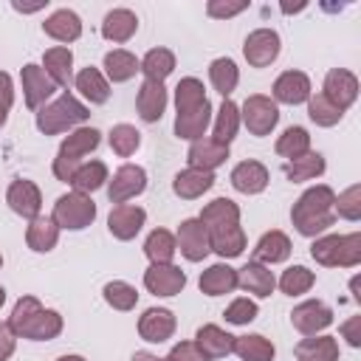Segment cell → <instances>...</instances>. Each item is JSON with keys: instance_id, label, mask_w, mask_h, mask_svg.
Returning <instances> with one entry per match:
<instances>
[{"instance_id": "1", "label": "cell", "mask_w": 361, "mask_h": 361, "mask_svg": "<svg viewBox=\"0 0 361 361\" xmlns=\"http://www.w3.org/2000/svg\"><path fill=\"white\" fill-rule=\"evenodd\" d=\"M336 192L327 183L310 186L299 195V200L290 209V223L302 237H319L336 223Z\"/></svg>"}, {"instance_id": "2", "label": "cell", "mask_w": 361, "mask_h": 361, "mask_svg": "<svg viewBox=\"0 0 361 361\" xmlns=\"http://www.w3.org/2000/svg\"><path fill=\"white\" fill-rule=\"evenodd\" d=\"M8 327L17 338L31 341H51L62 333V316L39 305L37 296H20L8 316Z\"/></svg>"}, {"instance_id": "3", "label": "cell", "mask_w": 361, "mask_h": 361, "mask_svg": "<svg viewBox=\"0 0 361 361\" xmlns=\"http://www.w3.org/2000/svg\"><path fill=\"white\" fill-rule=\"evenodd\" d=\"M90 118L87 104H82L73 93H59L56 99H51L48 104H42L37 110V130L45 135H59L68 130H76L82 121Z\"/></svg>"}, {"instance_id": "4", "label": "cell", "mask_w": 361, "mask_h": 361, "mask_svg": "<svg viewBox=\"0 0 361 361\" xmlns=\"http://www.w3.org/2000/svg\"><path fill=\"white\" fill-rule=\"evenodd\" d=\"M310 257L324 268H355L361 262V234H324L310 245Z\"/></svg>"}, {"instance_id": "5", "label": "cell", "mask_w": 361, "mask_h": 361, "mask_svg": "<svg viewBox=\"0 0 361 361\" xmlns=\"http://www.w3.org/2000/svg\"><path fill=\"white\" fill-rule=\"evenodd\" d=\"M54 223L65 231H82L96 220V203L90 195L82 192H68L62 197H56L54 203Z\"/></svg>"}, {"instance_id": "6", "label": "cell", "mask_w": 361, "mask_h": 361, "mask_svg": "<svg viewBox=\"0 0 361 361\" xmlns=\"http://www.w3.org/2000/svg\"><path fill=\"white\" fill-rule=\"evenodd\" d=\"M240 121L248 127V133L251 135H268L274 127H276V121H279V107H276V102L271 99V96H262V93H254V96H248L245 102H243V107H240Z\"/></svg>"}, {"instance_id": "7", "label": "cell", "mask_w": 361, "mask_h": 361, "mask_svg": "<svg viewBox=\"0 0 361 361\" xmlns=\"http://www.w3.org/2000/svg\"><path fill=\"white\" fill-rule=\"evenodd\" d=\"M147 189V172L138 164H124L113 172V178L107 180V197L110 203H127L130 197H138Z\"/></svg>"}, {"instance_id": "8", "label": "cell", "mask_w": 361, "mask_h": 361, "mask_svg": "<svg viewBox=\"0 0 361 361\" xmlns=\"http://www.w3.org/2000/svg\"><path fill=\"white\" fill-rule=\"evenodd\" d=\"M279 34L274 28H257L245 37V45H243V56L251 68H268L276 56H279Z\"/></svg>"}, {"instance_id": "9", "label": "cell", "mask_w": 361, "mask_h": 361, "mask_svg": "<svg viewBox=\"0 0 361 361\" xmlns=\"http://www.w3.org/2000/svg\"><path fill=\"white\" fill-rule=\"evenodd\" d=\"M290 324L302 336H319L322 330H327L333 324V310L319 299H307L290 310Z\"/></svg>"}, {"instance_id": "10", "label": "cell", "mask_w": 361, "mask_h": 361, "mask_svg": "<svg viewBox=\"0 0 361 361\" xmlns=\"http://www.w3.org/2000/svg\"><path fill=\"white\" fill-rule=\"evenodd\" d=\"M20 82H23L25 104H28L31 110H39L42 104H48L51 96H54V90H56V85L51 82V76L42 71V65H34V62L23 65V71H20Z\"/></svg>"}, {"instance_id": "11", "label": "cell", "mask_w": 361, "mask_h": 361, "mask_svg": "<svg viewBox=\"0 0 361 361\" xmlns=\"http://www.w3.org/2000/svg\"><path fill=\"white\" fill-rule=\"evenodd\" d=\"M322 93H324L338 110H347V107H353L355 99H358V76H355L353 71H347V68H333V71H327V76H324Z\"/></svg>"}, {"instance_id": "12", "label": "cell", "mask_w": 361, "mask_h": 361, "mask_svg": "<svg viewBox=\"0 0 361 361\" xmlns=\"http://www.w3.org/2000/svg\"><path fill=\"white\" fill-rule=\"evenodd\" d=\"M175 243H178V251L189 259V262H200L212 248H209V231L206 226L197 220V217H189L178 226V234H175Z\"/></svg>"}, {"instance_id": "13", "label": "cell", "mask_w": 361, "mask_h": 361, "mask_svg": "<svg viewBox=\"0 0 361 361\" xmlns=\"http://www.w3.org/2000/svg\"><path fill=\"white\" fill-rule=\"evenodd\" d=\"M6 203L11 206L14 214L25 217V220H34L39 217V209H42V195H39V186L34 180H25V178H17L11 180L8 192H6Z\"/></svg>"}, {"instance_id": "14", "label": "cell", "mask_w": 361, "mask_h": 361, "mask_svg": "<svg viewBox=\"0 0 361 361\" xmlns=\"http://www.w3.org/2000/svg\"><path fill=\"white\" fill-rule=\"evenodd\" d=\"M144 288L155 296H178L186 288V274L166 262V265H149L144 271Z\"/></svg>"}, {"instance_id": "15", "label": "cell", "mask_w": 361, "mask_h": 361, "mask_svg": "<svg viewBox=\"0 0 361 361\" xmlns=\"http://www.w3.org/2000/svg\"><path fill=\"white\" fill-rule=\"evenodd\" d=\"M147 223V212L135 203H118L110 209V217H107V228L116 240H133Z\"/></svg>"}, {"instance_id": "16", "label": "cell", "mask_w": 361, "mask_h": 361, "mask_svg": "<svg viewBox=\"0 0 361 361\" xmlns=\"http://www.w3.org/2000/svg\"><path fill=\"white\" fill-rule=\"evenodd\" d=\"M178 322H175V313L166 310V307H149L141 313L138 319V336L149 344H164L172 338Z\"/></svg>"}, {"instance_id": "17", "label": "cell", "mask_w": 361, "mask_h": 361, "mask_svg": "<svg viewBox=\"0 0 361 361\" xmlns=\"http://www.w3.org/2000/svg\"><path fill=\"white\" fill-rule=\"evenodd\" d=\"M237 288H243L245 293H251V296H257V299H265V296L274 293L276 276H274V271H271L268 265L251 259L248 265H243V268L237 271Z\"/></svg>"}, {"instance_id": "18", "label": "cell", "mask_w": 361, "mask_h": 361, "mask_svg": "<svg viewBox=\"0 0 361 361\" xmlns=\"http://www.w3.org/2000/svg\"><path fill=\"white\" fill-rule=\"evenodd\" d=\"M226 158H228V147L214 138H197L189 144V152H186L189 166L203 172H214L220 164H226Z\"/></svg>"}, {"instance_id": "19", "label": "cell", "mask_w": 361, "mask_h": 361, "mask_svg": "<svg viewBox=\"0 0 361 361\" xmlns=\"http://www.w3.org/2000/svg\"><path fill=\"white\" fill-rule=\"evenodd\" d=\"M135 107H138L141 121H147V124L161 121V116L166 110V87H164V82L144 79L141 87H138V96H135Z\"/></svg>"}, {"instance_id": "20", "label": "cell", "mask_w": 361, "mask_h": 361, "mask_svg": "<svg viewBox=\"0 0 361 361\" xmlns=\"http://www.w3.org/2000/svg\"><path fill=\"white\" fill-rule=\"evenodd\" d=\"M310 99V79L302 71H285L274 82V102L282 104H302Z\"/></svg>"}, {"instance_id": "21", "label": "cell", "mask_w": 361, "mask_h": 361, "mask_svg": "<svg viewBox=\"0 0 361 361\" xmlns=\"http://www.w3.org/2000/svg\"><path fill=\"white\" fill-rule=\"evenodd\" d=\"M293 245H290V237L279 228H271L259 237L257 248H254V262H262V265H276V262H285L290 257Z\"/></svg>"}, {"instance_id": "22", "label": "cell", "mask_w": 361, "mask_h": 361, "mask_svg": "<svg viewBox=\"0 0 361 361\" xmlns=\"http://www.w3.org/2000/svg\"><path fill=\"white\" fill-rule=\"evenodd\" d=\"M42 71L56 87H68L73 79V54L68 45H54L42 54Z\"/></svg>"}, {"instance_id": "23", "label": "cell", "mask_w": 361, "mask_h": 361, "mask_svg": "<svg viewBox=\"0 0 361 361\" xmlns=\"http://www.w3.org/2000/svg\"><path fill=\"white\" fill-rule=\"evenodd\" d=\"M231 186L243 195H259L268 186V169L259 161H240L231 169Z\"/></svg>"}, {"instance_id": "24", "label": "cell", "mask_w": 361, "mask_h": 361, "mask_svg": "<svg viewBox=\"0 0 361 361\" xmlns=\"http://www.w3.org/2000/svg\"><path fill=\"white\" fill-rule=\"evenodd\" d=\"M138 31V17H135V11H130V8H113V11H107L104 14V20H102V37L107 39V42H127L133 34Z\"/></svg>"}, {"instance_id": "25", "label": "cell", "mask_w": 361, "mask_h": 361, "mask_svg": "<svg viewBox=\"0 0 361 361\" xmlns=\"http://www.w3.org/2000/svg\"><path fill=\"white\" fill-rule=\"evenodd\" d=\"M99 141H102V133H99L96 127H76V130H71V135L59 144V152H56V155L82 164V158L90 155V152L99 147Z\"/></svg>"}, {"instance_id": "26", "label": "cell", "mask_w": 361, "mask_h": 361, "mask_svg": "<svg viewBox=\"0 0 361 361\" xmlns=\"http://www.w3.org/2000/svg\"><path fill=\"white\" fill-rule=\"evenodd\" d=\"M209 248L223 257V259H231V257H240L245 251V231L240 223L234 226H223V228H212L209 231Z\"/></svg>"}, {"instance_id": "27", "label": "cell", "mask_w": 361, "mask_h": 361, "mask_svg": "<svg viewBox=\"0 0 361 361\" xmlns=\"http://www.w3.org/2000/svg\"><path fill=\"white\" fill-rule=\"evenodd\" d=\"M212 186H214V172H203V169H192V166L180 169L172 180V192L183 200H195L203 192H209Z\"/></svg>"}, {"instance_id": "28", "label": "cell", "mask_w": 361, "mask_h": 361, "mask_svg": "<svg viewBox=\"0 0 361 361\" xmlns=\"http://www.w3.org/2000/svg\"><path fill=\"white\" fill-rule=\"evenodd\" d=\"M195 344L203 350V355L212 361V358H226V355H231V350H234V336L231 333H226L223 327H217V324H203L200 330H197V336H195Z\"/></svg>"}, {"instance_id": "29", "label": "cell", "mask_w": 361, "mask_h": 361, "mask_svg": "<svg viewBox=\"0 0 361 361\" xmlns=\"http://www.w3.org/2000/svg\"><path fill=\"white\" fill-rule=\"evenodd\" d=\"M42 31H45L51 39H56V42H73V39L82 37V20H79L76 11L59 8V11H54V14L42 23Z\"/></svg>"}, {"instance_id": "30", "label": "cell", "mask_w": 361, "mask_h": 361, "mask_svg": "<svg viewBox=\"0 0 361 361\" xmlns=\"http://www.w3.org/2000/svg\"><path fill=\"white\" fill-rule=\"evenodd\" d=\"M59 226L54 223V217H34V220H28V228H25V243H28V248L31 251H37V254H45V251H51L56 243H59Z\"/></svg>"}, {"instance_id": "31", "label": "cell", "mask_w": 361, "mask_h": 361, "mask_svg": "<svg viewBox=\"0 0 361 361\" xmlns=\"http://www.w3.org/2000/svg\"><path fill=\"white\" fill-rule=\"evenodd\" d=\"M73 85H76V90H79L90 104H104V102L110 99V82H107L104 73H102L99 68H93V65L82 68V71L76 73Z\"/></svg>"}, {"instance_id": "32", "label": "cell", "mask_w": 361, "mask_h": 361, "mask_svg": "<svg viewBox=\"0 0 361 361\" xmlns=\"http://www.w3.org/2000/svg\"><path fill=\"white\" fill-rule=\"evenodd\" d=\"M200 290L206 296H223V293H231L237 288V271L226 262H217V265H209L203 274H200Z\"/></svg>"}, {"instance_id": "33", "label": "cell", "mask_w": 361, "mask_h": 361, "mask_svg": "<svg viewBox=\"0 0 361 361\" xmlns=\"http://www.w3.org/2000/svg\"><path fill=\"white\" fill-rule=\"evenodd\" d=\"M296 361H338L336 336H307L296 344Z\"/></svg>"}, {"instance_id": "34", "label": "cell", "mask_w": 361, "mask_h": 361, "mask_svg": "<svg viewBox=\"0 0 361 361\" xmlns=\"http://www.w3.org/2000/svg\"><path fill=\"white\" fill-rule=\"evenodd\" d=\"M197 220L206 226V231L223 228V226H234V223H240V206L234 200H228V197H214L212 203L203 206Z\"/></svg>"}, {"instance_id": "35", "label": "cell", "mask_w": 361, "mask_h": 361, "mask_svg": "<svg viewBox=\"0 0 361 361\" xmlns=\"http://www.w3.org/2000/svg\"><path fill=\"white\" fill-rule=\"evenodd\" d=\"M212 121V104H200L197 110H189V113H178L175 116V135L178 138H186V141H197L203 138L206 127Z\"/></svg>"}, {"instance_id": "36", "label": "cell", "mask_w": 361, "mask_h": 361, "mask_svg": "<svg viewBox=\"0 0 361 361\" xmlns=\"http://www.w3.org/2000/svg\"><path fill=\"white\" fill-rule=\"evenodd\" d=\"M324 155L322 152H305V155H299V158H293V161H285V166H282V172H285V178L288 180H293V183H302V180H313V178H319L322 172H324Z\"/></svg>"}, {"instance_id": "37", "label": "cell", "mask_w": 361, "mask_h": 361, "mask_svg": "<svg viewBox=\"0 0 361 361\" xmlns=\"http://www.w3.org/2000/svg\"><path fill=\"white\" fill-rule=\"evenodd\" d=\"M175 251H178L175 234L166 231V228H155L144 240V254H147L149 265H166V262H172L175 259Z\"/></svg>"}, {"instance_id": "38", "label": "cell", "mask_w": 361, "mask_h": 361, "mask_svg": "<svg viewBox=\"0 0 361 361\" xmlns=\"http://www.w3.org/2000/svg\"><path fill=\"white\" fill-rule=\"evenodd\" d=\"M107 180H110V175H107L104 161H82V166H79V169L73 172V178H71V186H73V192L90 195V192L102 189Z\"/></svg>"}, {"instance_id": "39", "label": "cell", "mask_w": 361, "mask_h": 361, "mask_svg": "<svg viewBox=\"0 0 361 361\" xmlns=\"http://www.w3.org/2000/svg\"><path fill=\"white\" fill-rule=\"evenodd\" d=\"M138 71L144 73V79L149 82H164L172 71H175V54L169 48H152L144 54V59L138 62Z\"/></svg>"}, {"instance_id": "40", "label": "cell", "mask_w": 361, "mask_h": 361, "mask_svg": "<svg viewBox=\"0 0 361 361\" xmlns=\"http://www.w3.org/2000/svg\"><path fill=\"white\" fill-rule=\"evenodd\" d=\"M138 73V59L135 54L124 51V48H113L104 54V79L110 82H127Z\"/></svg>"}, {"instance_id": "41", "label": "cell", "mask_w": 361, "mask_h": 361, "mask_svg": "<svg viewBox=\"0 0 361 361\" xmlns=\"http://www.w3.org/2000/svg\"><path fill=\"white\" fill-rule=\"evenodd\" d=\"M231 353H237L243 361H274V355H276L274 344L259 333L234 336V350Z\"/></svg>"}, {"instance_id": "42", "label": "cell", "mask_w": 361, "mask_h": 361, "mask_svg": "<svg viewBox=\"0 0 361 361\" xmlns=\"http://www.w3.org/2000/svg\"><path fill=\"white\" fill-rule=\"evenodd\" d=\"M209 79H212V87H214L223 99H228V96L234 93L237 82H240V68L234 65V59L220 56V59H214V62L209 65Z\"/></svg>"}, {"instance_id": "43", "label": "cell", "mask_w": 361, "mask_h": 361, "mask_svg": "<svg viewBox=\"0 0 361 361\" xmlns=\"http://www.w3.org/2000/svg\"><path fill=\"white\" fill-rule=\"evenodd\" d=\"M206 102H209V99H206V87H203L200 79L186 76V79L178 82V87H175V110H178V113L197 110V107L206 104Z\"/></svg>"}, {"instance_id": "44", "label": "cell", "mask_w": 361, "mask_h": 361, "mask_svg": "<svg viewBox=\"0 0 361 361\" xmlns=\"http://www.w3.org/2000/svg\"><path fill=\"white\" fill-rule=\"evenodd\" d=\"M237 130H240V107L231 99H223V104L217 110V118H214V135L212 138L228 147L231 138L237 135Z\"/></svg>"}, {"instance_id": "45", "label": "cell", "mask_w": 361, "mask_h": 361, "mask_svg": "<svg viewBox=\"0 0 361 361\" xmlns=\"http://www.w3.org/2000/svg\"><path fill=\"white\" fill-rule=\"evenodd\" d=\"M274 149H276V155L293 161V158L310 152V133H307L305 127H288V130L276 138V147H274Z\"/></svg>"}, {"instance_id": "46", "label": "cell", "mask_w": 361, "mask_h": 361, "mask_svg": "<svg viewBox=\"0 0 361 361\" xmlns=\"http://www.w3.org/2000/svg\"><path fill=\"white\" fill-rule=\"evenodd\" d=\"M307 116H310V121L316 127H333V124L341 121L344 110H338L324 93H316V96L310 93V99H307Z\"/></svg>"}, {"instance_id": "47", "label": "cell", "mask_w": 361, "mask_h": 361, "mask_svg": "<svg viewBox=\"0 0 361 361\" xmlns=\"http://www.w3.org/2000/svg\"><path fill=\"white\" fill-rule=\"evenodd\" d=\"M313 282H316V274H313L310 268H305V265H290V268L282 271V276H279V288H282V293H288V296H302V293H307V290L313 288Z\"/></svg>"}, {"instance_id": "48", "label": "cell", "mask_w": 361, "mask_h": 361, "mask_svg": "<svg viewBox=\"0 0 361 361\" xmlns=\"http://www.w3.org/2000/svg\"><path fill=\"white\" fill-rule=\"evenodd\" d=\"M107 141H110V149H113L116 155L130 158V155L138 149V144H141V133H138L133 124H116V127L110 130Z\"/></svg>"}, {"instance_id": "49", "label": "cell", "mask_w": 361, "mask_h": 361, "mask_svg": "<svg viewBox=\"0 0 361 361\" xmlns=\"http://www.w3.org/2000/svg\"><path fill=\"white\" fill-rule=\"evenodd\" d=\"M104 302L113 307V310H133L135 302H138V290L130 285V282H121V279H113L104 285Z\"/></svg>"}, {"instance_id": "50", "label": "cell", "mask_w": 361, "mask_h": 361, "mask_svg": "<svg viewBox=\"0 0 361 361\" xmlns=\"http://www.w3.org/2000/svg\"><path fill=\"white\" fill-rule=\"evenodd\" d=\"M336 217H344V220H361V186L353 183L347 186L341 195H336Z\"/></svg>"}, {"instance_id": "51", "label": "cell", "mask_w": 361, "mask_h": 361, "mask_svg": "<svg viewBox=\"0 0 361 361\" xmlns=\"http://www.w3.org/2000/svg\"><path fill=\"white\" fill-rule=\"evenodd\" d=\"M257 313H259L257 302L248 299V296H240V299H234V302L226 307L223 316H226V322H231V324H248V322L257 319Z\"/></svg>"}, {"instance_id": "52", "label": "cell", "mask_w": 361, "mask_h": 361, "mask_svg": "<svg viewBox=\"0 0 361 361\" xmlns=\"http://www.w3.org/2000/svg\"><path fill=\"white\" fill-rule=\"evenodd\" d=\"M166 361H209V358L203 355V350L195 341H180V344H175L169 350Z\"/></svg>"}, {"instance_id": "53", "label": "cell", "mask_w": 361, "mask_h": 361, "mask_svg": "<svg viewBox=\"0 0 361 361\" xmlns=\"http://www.w3.org/2000/svg\"><path fill=\"white\" fill-rule=\"evenodd\" d=\"M245 8H248V3H223V0H209V6H206L209 17H217V20L234 17V14L245 11Z\"/></svg>"}, {"instance_id": "54", "label": "cell", "mask_w": 361, "mask_h": 361, "mask_svg": "<svg viewBox=\"0 0 361 361\" xmlns=\"http://www.w3.org/2000/svg\"><path fill=\"white\" fill-rule=\"evenodd\" d=\"M14 347H17V336L11 333L8 322H0V361H8L14 355Z\"/></svg>"}, {"instance_id": "55", "label": "cell", "mask_w": 361, "mask_h": 361, "mask_svg": "<svg viewBox=\"0 0 361 361\" xmlns=\"http://www.w3.org/2000/svg\"><path fill=\"white\" fill-rule=\"evenodd\" d=\"M341 336L347 338L350 347H361V316H353L350 322L341 324Z\"/></svg>"}, {"instance_id": "56", "label": "cell", "mask_w": 361, "mask_h": 361, "mask_svg": "<svg viewBox=\"0 0 361 361\" xmlns=\"http://www.w3.org/2000/svg\"><path fill=\"white\" fill-rule=\"evenodd\" d=\"M14 104V85H11V76L6 71H0V110H11Z\"/></svg>"}, {"instance_id": "57", "label": "cell", "mask_w": 361, "mask_h": 361, "mask_svg": "<svg viewBox=\"0 0 361 361\" xmlns=\"http://www.w3.org/2000/svg\"><path fill=\"white\" fill-rule=\"evenodd\" d=\"M133 361H166V358H158V355H152V353H147V350H138V353L133 355Z\"/></svg>"}, {"instance_id": "58", "label": "cell", "mask_w": 361, "mask_h": 361, "mask_svg": "<svg viewBox=\"0 0 361 361\" xmlns=\"http://www.w3.org/2000/svg\"><path fill=\"white\" fill-rule=\"evenodd\" d=\"M305 8V3H299V6H288V3H282V11L285 14H293V11H302Z\"/></svg>"}, {"instance_id": "59", "label": "cell", "mask_w": 361, "mask_h": 361, "mask_svg": "<svg viewBox=\"0 0 361 361\" xmlns=\"http://www.w3.org/2000/svg\"><path fill=\"white\" fill-rule=\"evenodd\" d=\"M56 361H85V358L82 355H59Z\"/></svg>"}, {"instance_id": "60", "label": "cell", "mask_w": 361, "mask_h": 361, "mask_svg": "<svg viewBox=\"0 0 361 361\" xmlns=\"http://www.w3.org/2000/svg\"><path fill=\"white\" fill-rule=\"evenodd\" d=\"M6 118H8V113H6V110H0V127L6 124Z\"/></svg>"}, {"instance_id": "61", "label": "cell", "mask_w": 361, "mask_h": 361, "mask_svg": "<svg viewBox=\"0 0 361 361\" xmlns=\"http://www.w3.org/2000/svg\"><path fill=\"white\" fill-rule=\"evenodd\" d=\"M3 302H6V290L0 288V307H3Z\"/></svg>"}, {"instance_id": "62", "label": "cell", "mask_w": 361, "mask_h": 361, "mask_svg": "<svg viewBox=\"0 0 361 361\" xmlns=\"http://www.w3.org/2000/svg\"><path fill=\"white\" fill-rule=\"evenodd\" d=\"M0 268H3V257H0Z\"/></svg>"}]
</instances>
